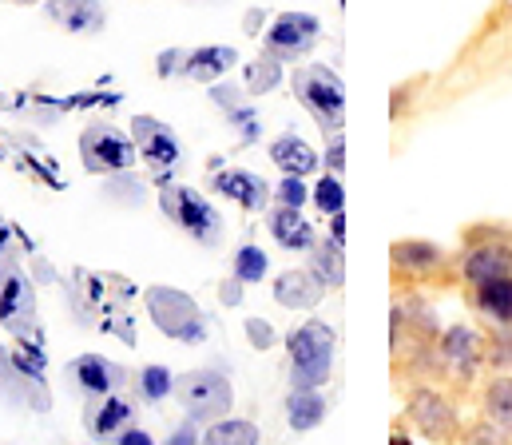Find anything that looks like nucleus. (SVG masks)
I'll use <instances>...</instances> for the list:
<instances>
[{"label":"nucleus","instance_id":"ea45409f","mask_svg":"<svg viewBox=\"0 0 512 445\" xmlns=\"http://www.w3.org/2000/svg\"><path fill=\"white\" fill-rule=\"evenodd\" d=\"M219 298H223L227 306H235V302L243 298V291H239V279H235V283H223V291H219Z\"/></svg>","mask_w":512,"mask_h":445},{"label":"nucleus","instance_id":"473e14b6","mask_svg":"<svg viewBox=\"0 0 512 445\" xmlns=\"http://www.w3.org/2000/svg\"><path fill=\"white\" fill-rule=\"evenodd\" d=\"M278 203L282 207H302L306 199H310V191H306V183H302V175H286L282 183H278Z\"/></svg>","mask_w":512,"mask_h":445},{"label":"nucleus","instance_id":"a211bd4d","mask_svg":"<svg viewBox=\"0 0 512 445\" xmlns=\"http://www.w3.org/2000/svg\"><path fill=\"white\" fill-rule=\"evenodd\" d=\"M270 235H274L286 251H310V247H314V231H310V223L302 219L298 207H282V203H278V211L270 215Z\"/></svg>","mask_w":512,"mask_h":445},{"label":"nucleus","instance_id":"2f4dec72","mask_svg":"<svg viewBox=\"0 0 512 445\" xmlns=\"http://www.w3.org/2000/svg\"><path fill=\"white\" fill-rule=\"evenodd\" d=\"M235 279L239 283H262L266 279V255L258 247H243L235 255Z\"/></svg>","mask_w":512,"mask_h":445},{"label":"nucleus","instance_id":"9b49d317","mask_svg":"<svg viewBox=\"0 0 512 445\" xmlns=\"http://www.w3.org/2000/svg\"><path fill=\"white\" fill-rule=\"evenodd\" d=\"M40 382H44V370H36L24 354H4L0 350V390H8V398H20V402H48L40 394Z\"/></svg>","mask_w":512,"mask_h":445},{"label":"nucleus","instance_id":"6ab92c4d","mask_svg":"<svg viewBox=\"0 0 512 445\" xmlns=\"http://www.w3.org/2000/svg\"><path fill=\"white\" fill-rule=\"evenodd\" d=\"M441 354L457 374H473L481 362V338L469 326H449V334L441 338Z\"/></svg>","mask_w":512,"mask_h":445},{"label":"nucleus","instance_id":"a878e982","mask_svg":"<svg viewBox=\"0 0 512 445\" xmlns=\"http://www.w3.org/2000/svg\"><path fill=\"white\" fill-rule=\"evenodd\" d=\"M310 271L326 283V287H342V279H346V263H342V243H322V247H314V263H310Z\"/></svg>","mask_w":512,"mask_h":445},{"label":"nucleus","instance_id":"393cba45","mask_svg":"<svg viewBox=\"0 0 512 445\" xmlns=\"http://www.w3.org/2000/svg\"><path fill=\"white\" fill-rule=\"evenodd\" d=\"M393 263H397V271H433V267H441V251L433 247V243H397L393 247Z\"/></svg>","mask_w":512,"mask_h":445},{"label":"nucleus","instance_id":"4c0bfd02","mask_svg":"<svg viewBox=\"0 0 512 445\" xmlns=\"http://www.w3.org/2000/svg\"><path fill=\"white\" fill-rule=\"evenodd\" d=\"M120 445H155V442H151L147 430H124V434H120Z\"/></svg>","mask_w":512,"mask_h":445},{"label":"nucleus","instance_id":"0eeeda50","mask_svg":"<svg viewBox=\"0 0 512 445\" xmlns=\"http://www.w3.org/2000/svg\"><path fill=\"white\" fill-rule=\"evenodd\" d=\"M0 322L16 338H28L36 330V295H32V283L24 279V271L16 263L0 267Z\"/></svg>","mask_w":512,"mask_h":445},{"label":"nucleus","instance_id":"f03ea898","mask_svg":"<svg viewBox=\"0 0 512 445\" xmlns=\"http://www.w3.org/2000/svg\"><path fill=\"white\" fill-rule=\"evenodd\" d=\"M294 92L298 100L306 104V112L318 120V128L326 132H338L342 128V116H346V88L342 80L322 68V64H310V68H298L294 72Z\"/></svg>","mask_w":512,"mask_h":445},{"label":"nucleus","instance_id":"79ce46f5","mask_svg":"<svg viewBox=\"0 0 512 445\" xmlns=\"http://www.w3.org/2000/svg\"><path fill=\"white\" fill-rule=\"evenodd\" d=\"M393 445H409V442H405V438H401V434H397V438H393Z\"/></svg>","mask_w":512,"mask_h":445},{"label":"nucleus","instance_id":"aec40b11","mask_svg":"<svg viewBox=\"0 0 512 445\" xmlns=\"http://www.w3.org/2000/svg\"><path fill=\"white\" fill-rule=\"evenodd\" d=\"M270 159L286 171V175H310L318 171V151L310 148L302 136H278L270 144Z\"/></svg>","mask_w":512,"mask_h":445},{"label":"nucleus","instance_id":"72a5a7b5","mask_svg":"<svg viewBox=\"0 0 512 445\" xmlns=\"http://www.w3.org/2000/svg\"><path fill=\"white\" fill-rule=\"evenodd\" d=\"M247 338L255 342L258 350H266V346L274 342V330H270V322H262V318H247Z\"/></svg>","mask_w":512,"mask_h":445},{"label":"nucleus","instance_id":"f704fd0d","mask_svg":"<svg viewBox=\"0 0 512 445\" xmlns=\"http://www.w3.org/2000/svg\"><path fill=\"white\" fill-rule=\"evenodd\" d=\"M326 167L334 171V175H342V167H346V148H342V136L334 132V140H330V148H326Z\"/></svg>","mask_w":512,"mask_h":445},{"label":"nucleus","instance_id":"dca6fc26","mask_svg":"<svg viewBox=\"0 0 512 445\" xmlns=\"http://www.w3.org/2000/svg\"><path fill=\"white\" fill-rule=\"evenodd\" d=\"M512 275V251L509 247H497V243H485V247H473L465 255V279L473 287L481 283H493V279H505Z\"/></svg>","mask_w":512,"mask_h":445},{"label":"nucleus","instance_id":"1a4fd4ad","mask_svg":"<svg viewBox=\"0 0 512 445\" xmlns=\"http://www.w3.org/2000/svg\"><path fill=\"white\" fill-rule=\"evenodd\" d=\"M68 382L92 398H104V394H116L124 382H128V370H120L116 362L100 358V354H80L76 362H68Z\"/></svg>","mask_w":512,"mask_h":445},{"label":"nucleus","instance_id":"5701e85b","mask_svg":"<svg viewBox=\"0 0 512 445\" xmlns=\"http://www.w3.org/2000/svg\"><path fill=\"white\" fill-rule=\"evenodd\" d=\"M477 306L489 318H497L501 326H512V275L493 279V283H481L477 287Z\"/></svg>","mask_w":512,"mask_h":445},{"label":"nucleus","instance_id":"423d86ee","mask_svg":"<svg viewBox=\"0 0 512 445\" xmlns=\"http://www.w3.org/2000/svg\"><path fill=\"white\" fill-rule=\"evenodd\" d=\"M80 155H84V167L96 171V175H120L135 163V140L124 136L120 128L112 124H92L84 136H80Z\"/></svg>","mask_w":512,"mask_h":445},{"label":"nucleus","instance_id":"2eb2a0df","mask_svg":"<svg viewBox=\"0 0 512 445\" xmlns=\"http://www.w3.org/2000/svg\"><path fill=\"white\" fill-rule=\"evenodd\" d=\"M215 187H219V195L235 199L247 211H262L270 203V187L258 179L255 171H219L215 175Z\"/></svg>","mask_w":512,"mask_h":445},{"label":"nucleus","instance_id":"f257e3e1","mask_svg":"<svg viewBox=\"0 0 512 445\" xmlns=\"http://www.w3.org/2000/svg\"><path fill=\"white\" fill-rule=\"evenodd\" d=\"M338 338L326 322H306L290 334V386L294 390H318L330 378Z\"/></svg>","mask_w":512,"mask_h":445},{"label":"nucleus","instance_id":"e433bc0d","mask_svg":"<svg viewBox=\"0 0 512 445\" xmlns=\"http://www.w3.org/2000/svg\"><path fill=\"white\" fill-rule=\"evenodd\" d=\"M163 445H199V438H195V426H179L171 438Z\"/></svg>","mask_w":512,"mask_h":445},{"label":"nucleus","instance_id":"a19ab883","mask_svg":"<svg viewBox=\"0 0 512 445\" xmlns=\"http://www.w3.org/2000/svg\"><path fill=\"white\" fill-rule=\"evenodd\" d=\"M4 243H8V227L0 223V255H4Z\"/></svg>","mask_w":512,"mask_h":445},{"label":"nucleus","instance_id":"412c9836","mask_svg":"<svg viewBox=\"0 0 512 445\" xmlns=\"http://www.w3.org/2000/svg\"><path fill=\"white\" fill-rule=\"evenodd\" d=\"M322 418H326V402H322V394L318 390H290V398H286V422H290V430H314V426H322Z\"/></svg>","mask_w":512,"mask_h":445},{"label":"nucleus","instance_id":"f3484780","mask_svg":"<svg viewBox=\"0 0 512 445\" xmlns=\"http://www.w3.org/2000/svg\"><path fill=\"white\" fill-rule=\"evenodd\" d=\"M235 60H239V52L235 48H223V44H211V48H199V52H187L183 56V64H179V72L183 76H191V80H219V76H227L231 68H235Z\"/></svg>","mask_w":512,"mask_h":445},{"label":"nucleus","instance_id":"58836bf2","mask_svg":"<svg viewBox=\"0 0 512 445\" xmlns=\"http://www.w3.org/2000/svg\"><path fill=\"white\" fill-rule=\"evenodd\" d=\"M330 239H334V243H346V219H342V211L330 215Z\"/></svg>","mask_w":512,"mask_h":445},{"label":"nucleus","instance_id":"c756f323","mask_svg":"<svg viewBox=\"0 0 512 445\" xmlns=\"http://www.w3.org/2000/svg\"><path fill=\"white\" fill-rule=\"evenodd\" d=\"M310 199H314V207H318L322 215H338V211L346 207V191H342V179H338L334 171H330V175H322V179L314 183Z\"/></svg>","mask_w":512,"mask_h":445},{"label":"nucleus","instance_id":"6e6552de","mask_svg":"<svg viewBox=\"0 0 512 445\" xmlns=\"http://www.w3.org/2000/svg\"><path fill=\"white\" fill-rule=\"evenodd\" d=\"M318 32H322V24L310 12H282L270 24V32H266V52L278 56L282 64L286 60H298V56H306L314 48Z\"/></svg>","mask_w":512,"mask_h":445},{"label":"nucleus","instance_id":"ddd939ff","mask_svg":"<svg viewBox=\"0 0 512 445\" xmlns=\"http://www.w3.org/2000/svg\"><path fill=\"white\" fill-rule=\"evenodd\" d=\"M131 402L124 398H116V394H104V398H96L88 410H84V426H88V434L92 438H120L124 430L131 426Z\"/></svg>","mask_w":512,"mask_h":445},{"label":"nucleus","instance_id":"4468645a","mask_svg":"<svg viewBox=\"0 0 512 445\" xmlns=\"http://www.w3.org/2000/svg\"><path fill=\"white\" fill-rule=\"evenodd\" d=\"M322 295H326V283L314 271H286L274 283V298L290 310H310V306L322 302Z\"/></svg>","mask_w":512,"mask_h":445},{"label":"nucleus","instance_id":"b1692460","mask_svg":"<svg viewBox=\"0 0 512 445\" xmlns=\"http://www.w3.org/2000/svg\"><path fill=\"white\" fill-rule=\"evenodd\" d=\"M199 445H258V426L243 418H227V422H215Z\"/></svg>","mask_w":512,"mask_h":445},{"label":"nucleus","instance_id":"c9c22d12","mask_svg":"<svg viewBox=\"0 0 512 445\" xmlns=\"http://www.w3.org/2000/svg\"><path fill=\"white\" fill-rule=\"evenodd\" d=\"M469 445H505V438H501L497 430L481 426V430H473V434H469Z\"/></svg>","mask_w":512,"mask_h":445},{"label":"nucleus","instance_id":"39448f33","mask_svg":"<svg viewBox=\"0 0 512 445\" xmlns=\"http://www.w3.org/2000/svg\"><path fill=\"white\" fill-rule=\"evenodd\" d=\"M159 203H163V211L171 215V223H179L191 239H199V243H207V247L219 243L223 219H219V211H215L199 191H191V187H163Z\"/></svg>","mask_w":512,"mask_h":445},{"label":"nucleus","instance_id":"f8f14e48","mask_svg":"<svg viewBox=\"0 0 512 445\" xmlns=\"http://www.w3.org/2000/svg\"><path fill=\"white\" fill-rule=\"evenodd\" d=\"M409 418H413V426H417L425 438H433V442H445V438L453 434V426H457L453 406H449L441 394H429V390H421V394L413 398Z\"/></svg>","mask_w":512,"mask_h":445},{"label":"nucleus","instance_id":"20e7f679","mask_svg":"<svg viewBox=\"0 0 512 445\" xmlns=\"http://www.w3.org/2000/svg\"><path fill=\"white\" fill-rule=\"evenodd\" d=\"M175 394H179L183 410H187L195 422H211V418H219V414H231V402H235L231 382H227V374H219V370H191V374H183V378L175 382Z\"/></svg>","mask_w":512,"mask_h":445},{"label":"nucleus","instance_id":"9d476101","mask_svg":"<svg viewBox=\"0 0 512 445\" xmlns=\"http://www.w3.org/2000/svg\"><path fill=\"white\" fill-rule=\"evenodd\" d=\"M131 140H135L139 155H143L155 171H171V167H175L179 144H175V136H171L167 124H159V120H151V116H135V120H131Z\"/></svg>","mask_w":512,"mask_h":445},{"label":"nucleus","instance_id":"c85d7f7f","mask_svg":"<svg viewBox=\"0 0 512 445\" xmlns=\"http://www.w3.org/2000/svg\"><path fill=\"white\" fill-rule=\"evenodd\" d=\"M485 406H489L493 426H497V430H505V434H512V378H501V382H493V386H489Z\"/></svg>","mask_w":512,"mask_h":445},{"label":"nucleus","instance_id":"7ed1b4c3","mask_svg":"<svg viewBox=\"0 0 512 445\" xmlns=\"http://www.w3.org/2000/svg\"><path fill=\"white\" fill-rule=\"evenodd\" d=\"M147 310H151V322L175 338V342H203L207 338V318L203 310L195 306V298H187L175 287H151L147 291Z\"/></svg>","mask_w":512,"mask_h":445},{"label":"nucleus","instance_id":"bb28decb","mask_svg":"<svg viewBox=\"0 0 512 445\" xmlns=\"http://www.w3.org/2000/svg\"><path fill=\"white\" fill-rule=\"evenodd\" d=\"M211 96H215V104H219V108H223V112L243 128V140H258V132H262V128H258L255 108L239 104V92H235V88H215Z\"/></svg>","mask_w":512,"mask_h":445},{"label":"nucleus","instance_id":"4be33fe9","mask_svg":"<svg viewBox=\"0 0 512 445\" xmlns=\"http://www.w3.org/2000/svg\"><path fill=\"white\" fill-rule=\"evenodd\" d=\"M52 12H56V20L68 24L72 32H96V28L104 24V8H100L96 0H56Z\"/></svg>","mask_w":512,"mask_h":445},{"label":"nucleus","instance_id":"7c9ffc66","mask_svg":"<svg viewBox=\"0 0 512 445\" xmlns=\"http://www.w3.org/2000/svg\"><path fill=\"white\" fill-rule=\"evenodd\" d=\"M171 390H175L171 370H163V366H147V370L139 374V394H143L147 402H163Z\"/></svg>","mask_w":512,"mask_h":445},{"label":"nucleus","instance_id":"cd10ccee","mask_svg":"<svg viewBox=\"0 0 512 445\" xmlns=\"http://www.w3.org/2000/svg\"><path fill=\"white\" fill-rule=\"evenodd\" d=\"M278 80H282V60L270 56V52H262L255 64L247 68V92L251 96H262V92L278 88Z\"/></svg>","mask_w":512,"mask_h":445}]
</instances>
